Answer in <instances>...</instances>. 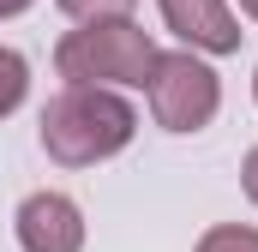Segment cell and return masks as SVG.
Returning a JSON list of instances; mask_svg holds the SVG:
<instances>
[{
    "label": "cell",
    "mask_w": 258,
    "mask_h": 252,
    "mask_svg": "<svg viewBox=\"0 0 258 252\" xmlns=\"http://www.w3.org/2000/svg\"><path fill=\"white\" fill-rule=\"evenodd\" d=\"M132 132H138L132 102L114 90H96V84H66L42 108V150L60 168H96V162L120 156Z\"/></svg>",
    "instance_id": "6da1fadb"
},
{
    "label": "cell",
    "mask_w": 258,
    "mask_h": 252,
    "mask_svg": "<svg viewBox=\"0 0 258 252\" xmlns=\"http://www.w3.org/2000/svg\"><path fill=\"white\" fill-rule=\"evenodd\" d=\"M156 42L150 30H138L132 18H108V24H84V30H66L54 66H60L66 84H150V66H156Z\"/></svg>",
    "instance_id": "7a4b0ae2"
},
{
    "label": "cell",
    "mask_w": 258,
    "mask_h": 252,
    "mask_svg": "<svg viewBox=\"0 0 258 252\" xmlns=\"http://www.w3.org/2000/svg\"><path fill=\"white\" fill-rule=\"evenodd\" d=\"M144 90H150L156 126H168V132H204V126L216 120V108H222V84H216V72L198 60L192 48L156 54Z\"/></svg>",
    "instance_id": "3957f363"
},
{
    "label": "cell",
    "mask_w": 258,
    "mask_h": 252,
    "mask_svg": "<svg viewBox=\"0 0 258 252\" xmlns=\"http://www.w3.org/2000/svg\"><path fill=\"white\" fill-rule=\"evenodd\" d=\"M18 246L24 252H84V210L66 192H30L18 204Z\"/></svg>",
    "instance_id": "277c9868"
},
{
    "label": "cell",
    "mask_w": 258,
    "mask_h": 252,
    "mask_svg": "<svg viewBox=\"0 0 258 252\" xmlns=\"http://www.w3.org/2000/svg\"><path fill=\"white\" fill-rule=\"evenodd\" d=\"M162 6V24L204 54H240V18L228 12V0H156Z\"/></svg>",
    "instance_id": "5b68a950"
},
{
    "label": "cell",
    "mask_w": 258,
    "mask_h": 252,
    "mask_svg": "<svg viewBox=\"0 0 258 252\" xmlns=\"http://www.w3.org/2000/svg\"><path fill=\"white\" fill-rule=\"evenodd\" d=\"M24 90H30V60L18 48H0V120L24 102Z\"/></svg>",
    "instance_id": "8992f818"
},
{
    "label": "cell",
    "mask_w": 258,
    "mask_h": 252,
    "mask_svg": "<svg viewBox=\"0 0 258 252\" xmlns=\"http://www.w3.org/2000/svg\"><path fill=\"white\" fill-rule=\"evenodd\" d=\"M138 0H60L66 18H78V24H108V18H126Z\"/></svg>",
    "instance_id": "52a82bcc"
},
{
    "label": "cell",
    "mask_w": 258,
    "mask_h": 252,
    "mask_svg": "<svg viewBox=\"0 0 258 252\" xmlns=\"http://www.w3.org/2000/svg\"><path fill=\"white\" fill-rule=\"evenodd\" d=\"M198 252H258V228H240V222H222V228H210Z\"/></svg>",
    "instance_id": "ba28073f"
},
{
    "label": "cell",
    "mask_w": 258,
    "mask_h": 252,
    "mask_svg": "<svg viewBox=\"0 0 258 252\" xmlns=\"http://www.w3.org/2000/svg\"><path fill=\"white\" fill-rule=\"evenodd\" d=\"M240 180H246V198H252V204H258V150H252V156H246V168H240Z\"/></svg>",
    "instance_id": "9c48e42d"
},
{
    "label": "cell",
    "mask_w": 258,
    "mask_h": 252,
    "mask_svg": "<svg viewBox=\"0 0 258 252\" xmlns=\"http://www.w3.org/2000/svg\"><path fill=\"white\" fill-rule=\"evenodd\" d=\"M36 0H0V18H18V12H30Z\"/></svg>",
    "instance_id": "30bf717a"
},
{
    "label": "cell",
    "mask_w": 258,
    "mask_h": 252,
    "mask_svg": "<svg viewBox=\"0 0 258 252\" xmlns=\"http://www.w3.org/2000/svg\"><path fill=\"white\" fill-rule=\"evenodd\" d=\"M240 6H246V18H258V0H240Z\"/></svg>",
    "instance_id": "8fae6325"
},
{
    "label": "cell",
    "mask_w": 258,
    "mask_h": 252,
    "mask_svg": "<svg viewBox=\"0 0 258 252\" xmlns=\"http://www.w3.org/2000/svg\"><path fill=\"white\" fill-rule=\"evenodd\" d=\"M252 96H258V72H252Z\"/></svg>",
    "instance_id": "7c38bea8"
}]
</instances>
